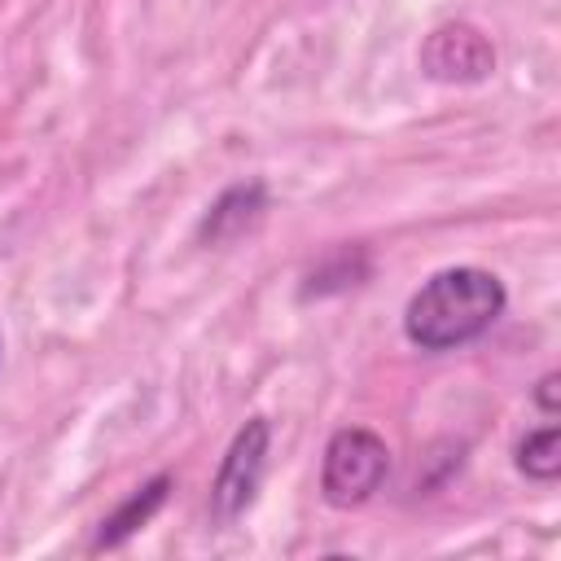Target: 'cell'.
Wrapping results in <instances>:
<instances>
[{"label":"cell","instance_id":"obj_1","mask_svg":"<svg viewBox=\"0 0 561 561\" xmlns=\"http://www.w3.org/2000/svg\"><path fill=\"white\" fill-rule=\"evenodd\" d=\"M504 311V285L482 267L434 272L403 311V333L421 351H451L482 337Z\"/></svg>","mask_w":561,"mask_h":561},{"label":"cell","instance_id":"obj_2","mask_svg":"<svg viewBox=\"0 0 561 561\" xmlns=\"http://www.w3.org/2000/svg\"><path fill=\"white\" fill-rule=\"evenodd\" d=\"M390 469V447L373 430H337L324 447V469H320V491L337 508H355L373 500V491L386 482Z\"/></svg>","mask_w":561,"mask_h":561},{"label":"cell","instance_id":"obj_3","mask_svg":"<svg viewBox=\"0 0 561 561\" xmlns=\"http://www.w3.org/2000/svg\"><path fill=\"white\" fill-rule=\"evenodd\" d=\"M267 421L254 416L237 430V438L228 443L224 460H219V473H215V486H210V513L215 522H232L250 508L259 482H263V469H267Z\"/></svg>","mask_w":561,"mask_h":561},{"label":"cell","instance_id":"obj_4","mask_svg":"<svg viewBox=\"0 0 561 561\" xmlns=\"http://www.w3.org/2000/svg\"><path fill=\"white\" fill-rule=\"evenodd\" d=\"M491 66H495V53L486 35L469 22L438 26L421 48V70L438 83H478L491 75Z\"/></svg>","mask_w":561,"mask_h":561},{"label":"cell","instance_id":"obj_5","mask_svg":"<svg viewBox=\"0 0 561 561\" xmlns=\"http://www.w3.org/2000/svg\"><path fill=\"white\" fill-rule=\"evenodd\" d=\"M167 491H171V478L167 473H158L153 482H145L140 491H131L105 522H101V530H96V539H92V548H118L123 539H131L158 508H162V500H167Z\"/></svg>","mask_w":561,"mask_h":561},{"label":"cell","instance_id":"obj_6","mask_svg":"<svg viewBox=\"0 0 561 561\" xmlns=\"http://www.w3.org/2000/svg\"><path fill=\"white\" fill-rule=\"evenodd\" d=\"M263 206H267L263 184H254V180H250V184H237V188H228V193L206 210L202 237H206V241H228V237L245 232L250 224H259Z\"/></svg>","mask_w":561,"mask_h":561},{"label":"cell","instance_id":"obj_7","mask_svg":"<svg viewBox=\"0 0 561 561\" xmlns=\"http://www.w3.org/2000/svg\"><path fill=\"white\" fill-rule=\"evenodd\" d=\"M517 469L535 482H552L561 473V430L543 425V430L526 434L522 447H517Z\"/></svg>","mask_w":561,"mask_h":561},{"label":"cell","instance_id":"obj_8","mask_svg":"<svg viewBox=\"0 0 561 561\" xmlns=\"http://www.w3.org/2000/svg\"><path fill=\"white\" fill-rule=\"evenodd\" d=\"M535 399H539V408L552 416L557 412V373H548L543 381H539V390H535Z\"/></svg>","mask_w":561,"mask_h":561}]
</instances>
